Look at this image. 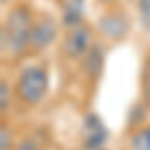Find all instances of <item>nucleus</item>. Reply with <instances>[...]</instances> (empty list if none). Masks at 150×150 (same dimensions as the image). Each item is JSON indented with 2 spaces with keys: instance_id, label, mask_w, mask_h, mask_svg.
<instances>
[{
  "instance_id": "obj_1",
  "label": "nucleus",
  "mask_w": 150,
  "mask_h": 150,
  "mask_svg": "<svg viewBox=\"0 0 150 150\" xmlns=\"http://www.w3.org/2000/svg\"><path fill=\"white\" fill-rule=\"evenodd\" d=\"M32 24L34 20L24 4L12 6L2 24V52H8L14 58L22 56L26 48L30 46Z\"/></svg>"
},
{
  "instance_id": "obj_2",
  "label": "nucleus",
  "mask_w": 150,
  "mask_h": 150,
  "mask_svg": "<svg viewBox=\"0 0 150 150\" xmlns=\"http://www.w3.org/2000/svg\"><path fill=\"white\" fill-rule=\"evenodd\" d=\"M48 90V72L40 64L26 66L16 80V94L22 102L34 106L38 104Z\"/></svg>"
},
{
  "instance_id": "obj_3",
  "label": "nucleus",
  "mask_w": 150,
  "mask_h": 150,
  "mask_svg": "<svg viewBox=\"0 0 150 150\" xmlns=\"http://www.w3.org/2000/svg\"><path fill=\"white\" fill-rule=\"evenodd\" d=\"M90 48H92V30L86 24H80V26L68 30V34H66L64 42H62V52L70 60L84 58V54Z\"/></svg>"
},
{
  "instance_id": "obj_4",
  "label": "nucleus",
  "mask_w": 150,
  "mask_h": 150,
  "mask_svg": "<svg viewBox=\"0 0 150 150\" xmlns=\"http://www.w3.org/2000/svg\"><path fill=\"white\" fill-rule=\"evenodd\" d=\"M58 34L56 20L48 14H42L40 18H36L32 24V38H30V46L34 50H46Z\"/></svg>"
},
{
  "instance_id": "obj_5",
  "label": "nucleus",
  "mask_w": 150,
  "mask_h": 150,
  "mask_svg": "<svg viewBox=\"0 0 150 150\" xmlns=\"http://www.w3.org/2000/svg\"><path fill=\"white\" fill-rule=\"evenodd\" d=\"M98 30L102 32L106 38L110 40H122L130 30V22H128L126 14L120 10H108L104 12L98 20Z\"/></svg>"
},
{
  "instance_id": "obj_6",
  "label": "nucleus",
  "mask_w": 150,
  "mask_h": 150,
  "mask_svg": "<svg viewBox=\"0 0 150 150\" xmlns=\"http://www.w3.org/2000/svg\"><path fill=\"white\" fill-rule=\"evenodd\" d=\"M82 136H84V146L88 150H100L108 138V130L96 114H86L82 122Z\"/></svg>"
},
{
  "instance_id": "obj_7",
  "label": "nucleus",
  "mask_w": 150,
  "mask_h": 150,
  "mask_svg": "<svg viewBox=\"0 0 150 150\" xmlns=\"http://www.w3.org/2000/svg\"><path fill=\"white\" fill-rule=\"evenodd\" d=\"M84 18V0H64L62 2V24L72 30L82 24Z\"/></svg>"
},
{
  "instance_id": "obj_8",
  "label": "nucleus",
  "mask_w": 150,
  "mask_h": 150,
  "mask_svg": "<svg viewBox=\"0 0 150 150\" xmlns=\"http://www.w3.org/2000/svg\"><path fill=\"white\" fill-rule=\"evenodd\" d=\"M104 68V54H102V48L98 44H92V48L84 54V70L88 76L92 78H98L100 72Z\"/></svg>"
},
{
  "instance_id": "obj_9",
  "label": "nucleus",
  "mask_w": 150,
  "mask_h": 150,
  "mask_svg": "<svg viewBox=\"0 0 150 150\" xmlns=\"http://www.w3.org/2000/svg\"><path fill=\"white\" fill-rule=\"evenodd\" d=\"M130 150H150V124L134 130L130 136Z\"/></svg>"
},
{
  "instance_id": "obj_10",
  "label": "nucleus",
  "mask_w": 150,
  "mask_h": 150,
  "mask_svg": "<svg viewBox=\"0 0 150 150\" xmlns=\"http://www.w3.org/2000/svg\"><path fill=\"white\" fill-rule=\"evenodd\" d=\"M142 102L150 106V56L146 58L142 68Z\"/></svg>"
},
{
  "instance_id": "obj_11",
  "label": "nucleus",
  "mask_w": 150,
  "mask_h": 150,
  "mask_svg": "<svg viewBox=\"0 0 150 150\" xmlns=\"http://www.w3.org/2000/svg\"><path fill=\"white\" fill-rule=\"evenodd\" d=\"M138 18L142 28L150 32V0H138Z\"/></svg>"
},
{
  "instance_id": "obj_12",
  "label": "nucleus",
  "mask_w": 150,
  "mask_h": 150,
  "mask_svg": "<svg viewBox=\"0 0 150 150\" xmlns=\"http://www.w3.org/2000/svg\"><path fill=\"white\" fill-rule=\"evenodd\" d=\"M10 108V88H8V82L2 80L0 82V110L2 114Z\"/></svg>"
},
{
  "instance_id": "obj_13",
  "label": "nucleus",
  "mask_w": 150,
  "mask_h": 150,
  "mask_svg": "<svg viewBox=\"0 0 150 150\" xmlns=\"http://www.w3.org/2000/svg\"><path fill=\"white\" fill-rule=\"evenodd\" d=\"M10 142H12L10 130L6 126H2V130H0V150H10Z\"/></svg>"
},
{
  "instance_id": "obj_14",
  "label": "nucleus",
  "mask_w": 150,
  "mask_h": 150,
  "mask_svg": "<svg viewBox=\"0 0 150 150\" xmlns=\"http://www.w3.org/2000/svg\"><path fill=\"white\" fill-rule=\"evenodd\" d=\"M16 150H38V144H36L32 138H26V140H22V142L18 144Z\"/></svg>"
},
{
  "instance_id": "obj_15",
  "label": "nucleus",
  "mask_w": 150,
  "mask_h": 150,
  "mask_svg": "<svg viewBox=\"0 0 150 150\" xmlns=\"http://www.w3.org/2000/svg\"><path fill=\"white\" fill-rule=\"evenodd\" d=\"M100 2H104V4H112V2H116V0H100Z\"/></svg>"
},
{
  "instance_id": "obj_16",
  "label": "nucleus",
  "mask_w": 150,
  "mask_h": 150,
  "mask_svg": "<svg viewBox=\"0 0 150 150\" xmlns=\"http://www.w3.org/2000/svg\"><path fill=\"white\" fill-rule=\"evenodd\" d=\"M6 2H8V0H2V4H6Z\"/></svg>"
},
{
  "instance_id": "obj_17",
  "label": "nucleus",
  "mask_w": 150,
  "mask_h": 150,
  "mask_svg": "<svg viewBox=\"0 0 150 150\" xmlns=\"http://www.w3.org/2000/svg\"><path fill=\"white\" fill-rule=\"evenodd\" d=\"M86 150H88V148H86ZM100 150H102V148H100Z\"/></svg>"
}]
</instances>
